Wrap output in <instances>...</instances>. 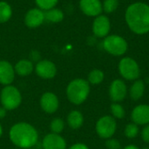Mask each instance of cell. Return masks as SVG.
Instances as JSON below:
<instances>
[{
	"instance_id": "8992f818",
	"label": "cell",
	"mask_w": 149,
	"mask_h": 149,
	"mask_svg": "<svg viewBox=\"0 0 149 149\" xmlns=\"http://www.w3.org/2000/svg\"><path fill=\"white\" fill-rule=\"evenodd\" d=\"M118 68L120 76L127 80H136L141 75V69L138 63L129 57L122 58L119 63Z\"/></svg>"
},
{
	"instance_id": "8fae6325",
	"label": "cell",
	"mask_w": 149,
	"mask_h": 149,
	"mask_svg": "<svg viewBox=\"0 0 149 149\" xmlns=\"http://www.w3.org/2000/svg\"><path fill=\"white\" fill-rule=\"evenodd\" d=\"M131 119L138 126H146L149 124V105L141 104L136 106L132 113Z\"/></svg>"
},
{
	"instance_id": "d4e9b609",
	"label": "cell",
	"mask_w": 149,
	"mask_h": 149,
	"mask_svg": "<svg viewBox=\"0 0 149 149\" xmlns=\"http://www.w3.org/2000/svg\"><path fill=\"white\" fill-rule=\"evenodd\" d=\"M64 127H65L64 121L60 118L53 119L50 124V128H51L52 132L53 134H60L64 130Z\"/></svg>"
},
{
	"instance_id": "3957f363",
	"label": "cell",
	"mask_w": 149,
	"mask_h": 149,
	"mask_svg": "<svg viewBox=\"0 0 149 149\" xmlns=\"http://www.w3.org/2000/svg\"><path fill=\"white\" fill-rule=\"evenodd\" d=\"M90 93V84L84 79L72 80L66 87V96L70 102L80 105L85 102Z\"/></svg>"
},
{
	"instance_id": "836d02e7",
	"label": "cell",
	"mask_w": 149,
	"mask_h": 149,
	"mask_svg": "<svg viewBox=\"0 0 149 149\" xmlns=\"http://www.w3.org/2000/svg\"><path fill=\"white\" fill-rule=\"evenodd\" d=\"M2 134H3V127H2V126H1V124H0V137H1V135H2Z\"/></svg>"
},
{
	"instance_id": "f1b7e54d",
	"label": "cell",
	"mask_w": 149,
	"mask_h": 149,
	"mask_svg": "<svg viewBox=\"0 0 149 149\" xmlns=\"http://www.w3.org/2000/svg\"><path fill=\"white\" fill-rule=\"evenodd\" d=\"M141 139L144 142L149 143V124L146 125L141 131Z\"/></svg>"
},
{
	"instance_id": "52a82bcc",
	"label": "cell",
	"mask_w": 149,
	"mask_h": 149,
	"mask_svg": "<svg viewBox=\"0 0 149 149\" xmlns=\"http://www.w3.org/2000/svg\"><path fill=\"white\" fill-rule=\"evenodd\" d=\"M95 129L100 138L107 140L114 135L117 130V123L113 116L106 115L98 120Z\"/></svg>"
},
{
	"instance_id": "83f0119b",
	"label": "cell",
	"mask_w": 149,
	"mask_h": 149,
	"mask_svg": "<svg viewBox=\"0 0 149 149\" xmlns=\"http://www.w3.org/2000/svg\"><path fill=\"white\" fill-rule=\"evenodd\" d=\"M105 145H106V148L107 149H121L120 141L118 140L113 139V138L107 139Z\"/></svg>"
},
{
	"instance_id": "ffe728a7",
	"label": "cell",
	"mask_w": 149,
	"mask_h": 149,
	"mask_svg": "<svg viewBox=\"0 0 149 149\" xmlns=\"http://www.w3.org/2000/svg\"><path fill=\"white\" fill-rule=\"evenodd\" d=\"M64 18V13L61 10L52 8L45 11V20L51 23H59Z\"/></svg>"
},
{
	"instance_id": "5bb4252c",
	"label": "cell",
	"mask_w": 149,
	"mask_h": 149,
	"mask_svg": "<svg viewBox=\"0 0 149 149\" xmlns=\"http://www.w3.org/2000/svg\"><path fill=\"white\" fill-rule=\"evenodd\" d=\"M58 99L53 93L46 92L40 99V107L47 113H53L58 108Z\"/></svg>"
},
{
	"instance_id": "484cf974",
	"label": "cell",
	"mask_w": 149,
	"mask_h": 149,
	"mask_svg": "<svg viewBox=\"0 0 149 149\" xmlns=\"http://www.w3.org/2000/svg\"><path fill=\"white\" fill-rule=\"evenodd\" d=\"M125 135L127 138L128 139H134L135 138L138 134H139V127L138 125L134 124V123H130L127 124L125 127Z\"/></svg>"
},
{
	"instance_id": "cb8c5ba5",
	"label": "cell",
	"mask_w": 149,
	"mask_h": 149,
	"mask_svg": "<svg viewBox=\"0 0 149 149\" xmlns=\"http://www.w3.org/2000/svg\"><path fill=\"white\" fill-rule=\"evenodd\" d=\"M119 7V0H104L102 3L103 11L107 14L114 12Z\"/></svg>"
},
{
	"instance_id": "f546056e",
	"label": "cell",
	"mask_w": 149,
	"mask_h": 149,
	"mask_svg": "<svg viewBox=\"0 0 149 149\" xmlns=\"http://www.w3.org/2000/svg\"><path fill=\"white\" fill-rule=\"evenodd\" d=\"M30 58H31V61H38L40 59V53L38 51H32L30 54Z\"/></svg>"
},
{
	"instance_id": "4dcf8cb0",
	"label": "cell",
	"mask_w": 149,
	"mask_h": 149,
	"mask_svg": "<svg viewBox=\"0 0 149 149\" xmlns=\"http://www.w3.org/2000/svg\"><path fill=\"white\" fill-rule=\"evenodd\" d=\"M69 149H89L88 147L83 143H76L74 145H72Z\"/></svg>"
},
{
	"instance_id": "9a60e30c",
	"label": "cell",
	"mask_w": 149,
	"mask_h": 149,
	"mask_svg": "<svg viewBox=\"0 0 149 149\" xmlns=\"http://www.w3.org/2000/svg\"><path fill=\"white\" fill-rule=\"evenodd\" d=\"M43 149H66L65 139L57 134H46L42 141Z\"/></svg>"
},
{
	"instance_id": "603a6c76",
	"label": "cell",
	"mask_w": 149,
	"mask_h": 149,
	"mask_svg": "<svg viewBox=\"0 0 149 149\" xmlns=\"http://www.w3.org/2000/svg\"><path fill=\"white\" fill-rule=\"evenodd\" d=\"M111 113L114 119H123L126 115L124 107L119 103H113L111 105Z\"/></svg>"
},
{
	"instance_id": "5b68a950",
	"label": "cell",
	"mask_w": 149,
	"mask_h": 149,
	"mask_svg": "<svg viewBox=\"0 0 149 149\" xmlns=\"http://www.w3.org/2000/svg\"><path fill=\"white\" fill-rule=\"evenodd\" d=\"M1 103L6 110L17 108L22 102V96L19 90L13 86H6L3 88L0 94Z\"/></svg>"
},
{
	"instance_id": "d6a6232c",
	"label": "cell",
	"mask_w": 149,
	"mask_h": 149,
	"mask_svg": "<svg viewBox=\"0 0 149 149\" xmlns=\"http://www.w3.org/2000/svg\"><path fill=\"white\" fill-rule=\"evenodd\" d=\"M123 149H140L137 146H135V145H128V146H127V147H125Z\"/></svg>"
},
{
	"instance_id": "44dd1931",
	"label": "cell",
	"mask_w": 149,
	"mask_h": 149,
	"mask_svg": "<svg viewBox=\"0 0 149 149\" xmlns=\"http://www.w3.org/2000/svg\"><path fill=\"white\" fill-rule=\"evenodd\" d=\"M104 72L100 69H93L88 74V82L92 85H99L104 80Z\"/></svg>"
},
{
	"instance_id": "ba28073f",
	"label": "cell",
	"mask_w": 149,
	"mask_h": 149,
	"mask_svg": "<svg viewBox=\"0 0 149 149\" xmlns=\"http://www.w3.org/2000/svg\"><path fill=\"white\" fill-rule=\"evenodd\" d=\"M109 97L113 103H119L127 95V87L122 79H114L109 86Z\"/></svg>"
},
{
	"instance_id": "4316f807",
	"label": "cell",
	"mask_w": 149,
	"mask_h": 149,
	"mask_svg": "<svg viewBox=\"0 0 149 149\" xmlns=\"http://www.w3.org/2000/svg\"><path fill=\"white\" fill-rule=\"evenodd\" d=\"M37 5L42 10H47L50 9H52L56 6L58 0H35Z\"/></svg>"
},
{
	"instance_id": "30bf717a",
	"label": "cell",
	"mask_w": 149,
	"mask_h": 149,
	"mask_svg": "<svg viewBox=\"0 0 149 149\" xmlns=\"http://www.w3.org/2000/svg\"><path fill=\"white\" fill-rule=\"evenodd\" d=\"M79 8L81 11L88 17H98L103 11L100 0H80Z\"/></svg>"
},
{
	"instance_id": "7c38bea8",
	"label": "cell",
	"mask_w": 149,
	"mask_h": 149,
	"mask_svg": "<svg viewBox=\"0 0 149 149\" xmlns=\"http://www.w3.org/2000/svg\"><path fill=\"white\" fill-rule=\"evenodd\" d=\"M36 73L42 79H50L55 77L57 73V67L55 64L50 60H40L36 65Z\"/></svg>"
},
{
	"instance_id": "d6986e66",
	"label": "cell",
	"mask_w": 149,
	"mask_h": 149,
	"mask_svg": "<svg viewBox=\"0 0 149 149\" xmlns=\"http://www.w3.org/2000/svg\"><path fill=\"white\" fill-rule=\"evenodd\" d=\"M145 93V84L141 79H136L130 87L129 94L133 100H138L142 98Z\"/></svg>"
},
{
	"instance_id": "6da1fadb",
	"label": "cell",
	"mask_w": 149,
	"mask_h": 149,
	"mask_svg": "<svg viewBox=\"0 0 149 149\" xmlns=\"http://www.w3.org/2000/svg\"><path fill=\"white\" fill-rule=\"evenodd\" d=\"M125 20L128 28L137 35L149 32V5L146 3H131L126 10Z\"/></svg>"
},
{
	"instance_id": "2e32d148",
	"label": "cell",
	"mask_w": 149,
	"mask_h": 149,
	"mask_svg": "<svg viewBox=\"0 0 149 149\" xmlns=\"http://www.w3.org/2000/svg\"><path fill=\"white\" fill-rule=\"evenodd\" d=\"M15 78V70L10 63L5 60L0 61V83L5 86L11 84Z\"/></svg>"
},
{
	"instance_id": "9c48e42d",
	"label": "cell",
	"mask_w": 149,
	"mask_h": 149,
	"mask_svg": "<svg viewBox=\"0 0 149 149\" xmlns=\"http://www.w3.org/2000/svg\"><path fill=\"white\" fill-rule=\"evenodd\" d=\"M111 30V23L107 16L99 15L93 23V32L98 38H106Z\"/></svg>"
},
{
	"instance_id": "1f68e13d",
	"label": "cell",
	"mask_w": 149,
	"mask_h": 149,
	"mask_svg": "<svg viewBox=\"0 0 149 149\" xmlns=\"http://www.w3.org/2000/svg\"><path fill=\"white\" fill-rule=\"evenodd\" d=\"M6 115V109L4 107H0V119L4 118Z\"/></svg>"
},
{
	"instance_id": "7a4b0ae2",
	"label": "cell",
	"mask_w": 149,
	"mask_h": 149,
	"mask_svg": "<svg viewBox=\"0 0 149 149\" xmlns=\"http://www.w3.org/2000/svg\"><path fill=\"white\" fill-rule=\"evenodd\" d=\"M9 134L11 142L21 148H31L37 144L38 140V134L36 128L25 122L13 125Z\"/></svg>"
},
{
	"instance_id": "4fadbf2b",
	"label": "cell",
	"mask_w": 149,
	"mask_h": 149,
	"mask_svg": "<svg viewBox=\"0 0 149 149\" xmlns=\"http://www.w3.org/2000/svg\"><path fill=\"white\" fill-rule=\"evenodd\" d=\"M45 21V11L41 9L34 8L28 10L24 17V23L29 28H37Z\"/></svg>"
},
{
	"instance_id": "e0dca14e",
	"label": "cell",
	"mask_w": 149,
	"mask_h": 149,
	"mask_svg": "<svg viewBox=\"0 0 149 149\" xmlns=\"http://www.w3.org/2000/svg\"><path fill=\"white\" fill-rule=\"evenodd\" d=\"M83 123H84V117L79 111L73 110L71 113H69L67 116V124L72 129L76 130L80 128Z\"/></svg>"
},
{
	"instance_id": "ac0fdd59",
	"label": "cell",
	"mask_w": 149,
	"mask_h": 149,
	"mask_svg": "<svg viewBox=\"0 0 149 149\" xmlns=\"http://www.w3.org/2000/svg\"><path fill=\"white\" fill-rule=\"evenodd\" d=\"M34 69L33 64L31 60L22 59L19 60L15 65V72H17L19 76H27L30 75Z\"/></svg>"
},
{
	"instance_id": "7402d4cb",
	"label": "cell",
	"mask_w": 149,
	"mask_h": 149,
	"mask_svg": "<svg viewBox=\"0 0 149 149\" xmlns=\"http://www.w3.org/2000/svg\"><path fill=\"white\" fill-rule=\"evenodd\" d=\"M12 14L11 7L6 2L1 1L0 2V23L7 22Z\"/></svg>"
},
{
	"instance_id": "277c9868",
	"label": "cell",
	"mask_w": 149,
	"mask_h": 149,
	"mask_svg": "<svg viewBox=\"0 0 149 149\" xmlns=\"http://www.w3.org/2000/svg\"><path fill=\"white\" fill-rule=\"evenodd\" d=\"M102 46L104 50L111 55L122 56L127 52L128 44L127 40L121 36L112 34L107 36L104 38L102 42Z\"/></svg>"
}]
</instances>
